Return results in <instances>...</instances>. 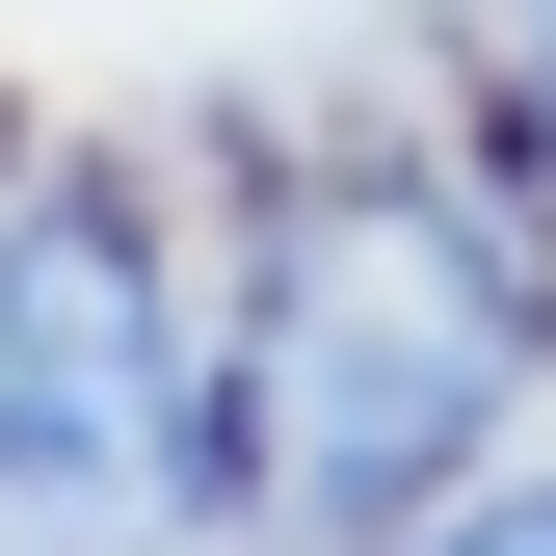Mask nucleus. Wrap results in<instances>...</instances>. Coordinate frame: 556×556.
Wrapping results in <instances>:
<instances>
[{
    "label": "nucleus",
    "mask_w": 556,
    "mask_h": 556,
    "mask_svg": "<svg viewBox=\"0 0 556 556\" xmlns=\"http://www.w3.org/2000/svg\"><path fill=\"white\" fill-rule=\"evenodd\" d=\"M186 344L132 213H0V477L27 504H186Z\"/></svg>",
    "instance_id": "nucleus-2"
},
{
    "label": "nucleus",
    "mask_w": 556,
    "mask_h": 556,
    "mask_svg": "<svg viewBox=\"0 0 556 556\" xmlns=\"http://www.w3.org/2000/svg\"><path fill=\"white\" fill-rule=\"evenodd\" d=\"M504 344H530V292L425 213V186H318V213H265V344H239L265 504H292V530H397L477 425H504Z\"/></svg>",
    "instance_id": "nucleus-1"
},
{
    "label": "nucleus",
    "mask_w": 556,
    "mask_h": 556,
    "mask_svg": "<svg viewBox=\"0 0 556 556\" xmlns=\"http://www.w3.org/2000/svg\"><path fill=\"white\" fill-rule=\"evenodd\" d=\"M425 556H556V477H530V504H451Z\"/></svg>",
    "instance_id": "nucleus-3"
}]
</instances>
